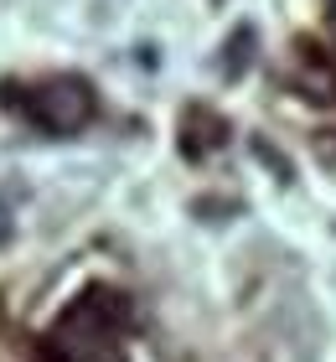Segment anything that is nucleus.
I'll return each instance as SVG.
<instances>
[{
  "mask_svg": "<svg viewBox=\"0 0 336 362\" xmlns=\"http://www.w3.org/2000/svg\"><path fill=\"white\" fill-rule=\"evenodd\" d=\"M26 114L42 129H52V135H67V129L93 119V93H88L83 78H52V83L26 93Z\"/></svg>",
  "mask_w": 336,
  "mask_h": 362,
  "instance_id": "nucleus-1",
  "label": "nucleus"
},
{
  "mask_svg": "<svg viewBox=\"0 0 336 362\" xmlns=\"http://www.w3.org/2000/svg\"><path fill=\"white\" fill-rule=\"evenodd\" d=\"M248 52H254V26H238V31H233V57H223V73L238 78L248 68Z\"/></svg>",
  "mask_w": 336,
  "mask_h": 362,
  "instance_id": "nucleus-2",
  "label": "nucleus"
}]
</instances>
